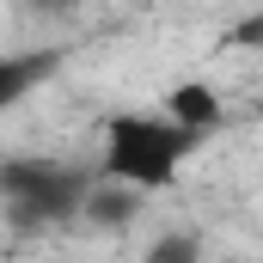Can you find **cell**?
<instances>
[{
    "label": "cell",
    "mask_w": 263,
    "mask_h": 263,
    "mask_svg": "<svg viewBox=\"0 0 263 263\" xmlns=\"http://www.w3.org/2000/svg\"><path fill=\"white\" fill-rule=\"evenodd\" d=\"M202 147L196 129H184V123H172V117H147V110H117L110 123H104V159H98V172L110 178V184H129V190H165V184H178V172H184V159Z\"/></svg>",
    "instance_id": "1"
},
{
    "label": "cell",
    "mask_w": 263,
    "mask_h": 263,
    "mask_svg": "<svg viewBox=\"0 0 263 263\" xmlns=\"http://www.w3.org/2000/svg\"><path fill=\"white\" fill-rule=\"evenodd\" d=\"M49 67H55V55H0V110L31 98V86L49 80Z\"/></svg>",
    "instance_id": "5"
},
{
    "label": "cell",
    "mask_w": 263,
    "mask_h": 263,
    "mask_svg": "<svg viewBox=\"0 0 263 263\" xmlns=\"http://www.w3.org/2000/svg\"><path fill=\"white\" fill-rule=\"evenodd\" d=\"M165 117L184 123V129H196V135H208L220 123V92H214L208 80H178V86L165 92Z\"/></svg>",
    "instance_id": "3"
},
{
    "label": "cell",
    "mask_w": 263,
    "mask_h": 263,
    "mask_svg": "<svg viewBox=\"0 0 263 263\" xmlns=\"http://www.w3.org/2000/svg\"><path fill=\"white\" fill-rule=\"evenodd\" d=\"M141 190H129V184H110V178H104V184H92V190H86V202H80V214H86V220H92V227H104V233H117V227H129L135 214H141Z\"/></svg>",
    "instance_id": "4"
},
{
    "label": "cell",
    "mask_w": 263,
    "mask_h": 263,
    "mask_svg": "<svg viewBox=\"0 0 263 263\" xmlns=\"http://www.w3.org/2000/svg\"><path fill=\"white\" fill-rule=\"evenodd\" d=\"M25 6H73V0H25Z\"/></svg>",
    "instance_id": "8"
},
{
    "label": "cell",
    "mask_w": 263,
    "mask_h": 263,
    "mask_svg": "<svg viewBox=\"0 0 263 263\" xmlns=\"http://www.w3.org/2000/svg\"><path fill=\"white\" fill-rule=\"evenodd\" d=\"M233 43H263V18H245V25L233 31Z\"/></svg>",
    "instance_id": "7"
},
{
    "label": "cell",
    "mask_w": 263,
    "mask_h": 263,
    "mask_svg": "<svg viewBox=\"0 0 263 263\" xmlns=\"http://www.w3.org/2000/svg\"><path fill=\"white\" fill-rule=\"evenodd\" d=\"M141 263H202V239L196 233H165L141 251Z\"/></svg>",
    "instance_id": "6"
},
{
    "label": "cell",
    "mask_w": 263,
    "mask_h": 263,
    "mask_svg": "<svg viewBox=\"0 0 263 263\" xmlns=\"http://www.w3.org/2000/svg\"><path fill=\"white\" fill-rule=\"evenodd\" d=\"M98 178L67 165V159H49V153H12L0 159V208L18 233H43V227H62L80 214V202Z\"/></svg>",
    "instance_id": "2"
}]
</instances>
